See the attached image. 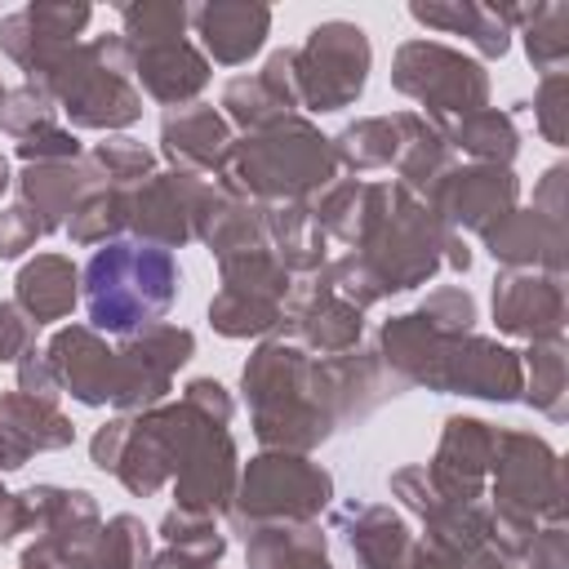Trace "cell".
I'll use <instances>...</instances> for the list:
<instances>
[{
    "label": "cell",
    "instance_id": "8992f818",
    "mask_svg": "<svg viewBox=\"0 0 569 569\" xmlns=\"http://www.w3.org/2000/svg\"><path fill=\"white\" fill-rule=\"evenodd\" d=\"M89 4H27L0 22V49L22 67L36 71L53 53L71 49V40L89 27Z\"/></svg>",
    "mask_w": 569,
    "mask_h": 569
},
{
    "label": "cell",
    "instance_id": "3957f363",
    "mask_svg": "<svg viewBox=\"0 0 569 569\" xmlns=\"http://www.w3.org/2000/svg\"><path fill=\"white\" fill-rule=\"evenodd\" d=\"M329 169H333V160L325 151V138L316 129H307L302 120H276L253 142H240L227 156V178L240 191H258V196L307 191V187L325 182Z\"/></svg>",
    "mask_w": 569,
    "mask_h": 569
},
{
    "label": "cell",
    "instance_id": "7a4b0ae2",
    "mask_svg": "<svg viewBox=\"0 0 569 569\" xmlns=\"http://www.w3.org/2000/svg\"><path fill=\"white\" fill-rule=\"evenodd\" d=\"M84 302L93 329L133 333L156 325L178 298V267L164 249L147 244H107L84 267Z\"/></svg>",
    "mask_w": 569,
    "mask_h": 569
},
{
    "label": "cell",
    "instance_id": "4dcf8cb0",
    "mask_svg": "<svg viewBox=\"0 0 569 569\" xmlns=\"http://www.w3.org/2000/svg\"><path fill=\"white\" fill-rule=\"evenodd\" d=\"M44 227H40V218L27 209V204H18V209H4L0 213V258H18L36 236H40Z\"/></svg>",
    "mask_w": 569,
    "mask_h": 569
},
{
    "label": "cell",
    "instance_id": "8d00e7d4",
    "mask_svg": "<svg viewBox=\"0 0 569 569\" xmlns=\"http://www.w3.org/2000/svg\"><path fill=\"white\" fill-rule=\"evenodd\" d=\"M0 98H4V84H0Z\"/></svg>",
    "mask_w": 569,
    "mask_h": 569
},
{
    "label": "cell",
    "instance_id": "603a6c76",
    "mask_svg": "<svg viewBox=\"0 0 569 569\" xmlns=\"http://www.w3.org/2000/svg\"><path fill=\"white\" fill-rule=\"evenodd\" d=\"M89 182H93L89 169H71V164H36V169H27V178H22V196L36 204V213H44L40 222H44V231H49V227H58V218L71 209V200H76Z\"/></svg>",
    "mask_w": 569,
    "mask_h": 569
},
{
    "label": "cell",
    "instance_id": "9c48e42d",
    "mask_svg": "<svg viewBox=\"0 0 569 569\" xmlns=\"http://www.w3.org/2000/svg\"><path fill=\"white\" fill-rule=\"evenodd\" d=\"M293 365H298V351H284V347H267V351H258V360H253V369H244V391H276V387H284V391H293L289 387V378H293ZM329 427H325V418H316L311 409H302L298 400H289L284 405V396H280V409L276 413H267V418H258V436L262 440H289V445H311V440H320Z\"/></svg>",
    "mask_w": 569,
    "mask_h": 569
},
{
    "label": "cell",
    "instance_id": "f1b7e54d",
    "mask_svg": "<svg viewBox=\"0 0 569 569\" xmlns=\"http://www.w3.org/2000/svg\"><path fill=\"white\" fill-rule=\"evenodd\" d=\"M93 169H102L107 178H142L151 169V151L133 138H116L93 151Z\"/></svg>",
    "mask_w": 569,
    "mask_h": 569
},
{
    "label": "cell",
    "instance_id": "9a60e30c",
    "mask_svg": "<svg viewBox=\"0 0 569 569\" xmlns=\"http://www.w3.org/2000/svg\"><path fill=\"white\" fill-rule=\"evenodd\" d=\"M71 440V422L53 413L44 400L4 396L0 400V467H22L31 449H62Z\"/></svg>",
    "mask_w": 569,
    "mask_h": 569
},
{
    "label": "cell",
    "instance_id": "ba28073f",
    "mask_svg": "<svg viewBox=\"0 0 569 569\" xmlns=\"http://www.w3.org/2000/svg\"><path fill=\"white\" fill-rule=\"evenodd\" d=\"M191 356L187 329H151L142 342L116 351V405H147L169 387V373Z\"/></svg>",
    "mask_w": 569,
    "mask_h": 569
},
{
    "label": "cell",
    "instance_id": "e0dca14e",
    "mask_svg": "<svg viewBox=\"0 0 569 569\" xmlns=\"http://www.w3.org/2000/svg\"><path fill=\"white\" fill-rule=\"evenodd\" d=\"M493 316L511 333H556L560 329V284L533 276H507L493 289Z\"/></svg>",
    "mask_w": 569,
    "mask_h": 569
},
{
    "label": "cell",
    "instance_id": "7402d4cb",
    "mask_svg": "<svg viewBox=\"0 0 569 569\" xmlns=\"http://www.w3.org/2000/svg\"><path fill=\"white\" fill-rule=\"evenodd\" d=\"M485 236L493 244V258H507V262L551 258L556 262L560 213H520V218H507V227H489Z\"/></svg>",
    "mask_w": 569,
    "mask_h": 569
},
{
    "label": "cell",
    "instance_id": "1f68e13d",
    "mask_svg": "<svg viewBox=\"0 0 569 569\" xmlns=\"http://www.w3.org/2000/svg\"><path fill=\"white\" fill-rule=\"evenodd\" d=\"M31 342V320L18 307H0V360H18Z\"/></svg>",
    "mask_w": 569,
    "mask_h": 569
},
{
    "label": "cell",
    "instance_id": "30bf717a",
    "mask_svg": "<svg viewBox=\"0 0 569 569\" xmlns=\"http://www.w3.org/2000/svg\"><path fill=\"white\" fill-rule=\"evenodd\" d=\"M49 365L53 378L71 387V396L84 405H102L116 396V351H107L89 329L58 333L49 347Z\"/></svg>",
    "mask_w": 569,
    "mask_h": 569
},
{
    "label": "cell",
    "instance_id": "4316f807",
    "mask_svg": "<svg viewBox=\"0 0 569 569\" xmlns=\"http://www.w3.org/2000/svg\"><path fill=\"white\" fill-rule=\"evenodd\" d=\"M525 44H529V62H538L556 76L569 58V9L565 4H538L529 18Z\"/></svg>",
    "mask_w": 569,
    "mask_h": 569
},
{
    "label": "cell",
    "instance_id": "8fae6325",
    "mask_svg": "<svg viewBox=\"0 0 569 569\" xmlns=\"http://www.w3.org/2000/svg\"><path fill=\"white\" fill-rule=\"evenodd\" d=\"M0 124L18 138V151L27 160H49V156H76V138L58 129L53 98L36 84H22L0 98Z\"/></svg>",
    "mask_w": 569,
    "mask_h": 569
},
{
    "label": "cell",
    "instance_id": "83f0119b",
    "mask_svg": "<svg viewBox=\"0 0 569 569\" xmlns=\"http://www.w3.org/2000/svg\"><path fill=\"white\" fill-rule=\"evenodd\" d=\"M453 142L467 147L471 156H485V160H511L516 156V129L507 116L498 111H471L462 116V124L453 129Z\"/></svg>",
    "mask_w": 569,
    "mask_h": 569
},
{
    "label": "cell",
    "instance_id": "ffe728a7",
    "mask_svg": "<svg viewBox=\"0 0 569 569\" xmlns=\"http://www.w3.org/2000/svg\"><path fill=\"white\" fill-rule=\"evenodd\" d=\"M409 13L422 22V27H440V31H453V36H467L480 53L489 58H502L507 53V36L511 27L502 22L498 9L489 4H409Z\"/></svg>",
    "mask_w": 569,
    "mask_h": 569
},
{
    "label": "cell",
    "instance_id": "e575fe53",
    "mask_svg": "<svg viewBox=\"0 0 569 569\" xmlns=\"http://www.w3.org/2000/svg\"><path fill=\"white\" fill-rule=\"evenodd\" d=\"M4 182H9V169H4V156H0V191H4Z\"/></svg>",
    "mask_w": 569,
    "mask_h": 569
},
{
    "label": "cell",
    "instance_id": "d4e9b609",
    "mask_svg": "<svg viewBox=\"0 0 569 569\" xmlns=\"http://www.w3.org/2000/svg\"><path fill=\"white\" fill-rule=\"evenodd\" d=\"M400 129H405V116L360 120V124L342 129V138H338V156H342L347 164H360V169H369V164H387L391 156H400V138H396Z\"/></svg>",
    "mask_w": 569,
    "mask_h": 569
},
{
    "label": "cell",
    "instance_id": "484cf974",
    "mask_svg": "<svg viewBox=\"0 0 569 569\" xmlns=\"http://www.w3.org/2000/svg\"><path fill=\"white\" fill-rule=\"evenodd\" d=\"M120 22L129 44H160V40H182L191 13L169 0H147V4H120Z\"/></svg>",
    "mask_w": 569,
    "mask_h": 569
},
{
    "label": "cell",
    "instance_id": "836d02e7",
    "mask_svg": "<svg viewBox=\"0 0 569 569\" xmlns=\"http://www.w3.org/2000/svg\"><path fill=\"white\" fill-rule=\"evenodd\" d=\"M18 525H22V507L0 489V542H9L18 533Z\"/></svg>",
    "mask_w": 569,
    "mask_h": 569
},
{
    "label": "cell",
    "instance_id": "2e32d148",
    "mask_svg": "<svg viewBox=\"0 0 569 569\" xmlns=\"http://www.w3.org/2000/svg\"><path fill=\"white\" fill-rule=\"evenodd\" d=\"M516 200V178L507 169H471V173H453L440 191V213H449L462 227H480L489 231V218L507 213V204Z\"/></svg>",
    "mask_w": 569,
    "mask_h": 569
},
{
    "label": "cell",
    "instance_id": "44dd1931",
    "mask_svg": "<svg viewBox=\"0 0 569 569\" xmlns=\"http://www.w3.org/2000/svg\"><path fill=\"white\" fill-rule=\"evenodd\" d=\"M293 320H298V329H302L316 347H325V351H338V347L356 342V333H360V311H356L342 293H333V289L298 298Z\"/></svg>",
    "mask_w": 569,
    "mask_h": 569
},
{
    "label": "cell",
    "instance_id": "5b68a950",
    "mask_svg": "<svg viewBox=\"0 0 569 569\" xmlns=\"http://www.w3.org/2000/svg\"><path fill=\"white\" fill-rule=\"evenodd\" d=\"M391 84L431 111H462V116L480 111L485 93H489V80L471 58H462L445 44H431V40L400 44Z\"/></svg>",
    "mask_w": 569,
    "mask_h": 569
},
{
    "label": "cell",
    "instance_id": "6da1fadb",
    "mask_svg": "<svg viewBox=\"0 0 569 569\" xmlns=\"http://www.w3.org/2000/svg\"><path fill=\"white\" fill-rule=\"evenodd\" d=\"M129 71H133V44L124 36H98L93 44H80V49L71 44L49 62H40L36 71H27L31 76L27 84L58 98L76 124L116 129L138 120L142 111V98L133 93Z\"/></svg>",
    "mask_w": 569,
    "mask_h": 569
},
{
    "label": "cell",
    "instance_id": "4fadbf2b",
    "mask_svg": "<svg viewBox=\"0 0 569 569\" xmlns=\"http://www.w3.org/2000/svg\"><path fill=\"white\" fill-rule=\"evenodd\" d=\"M133 71L142 89L160 102H187L204 89L209 62L187 40H160V44H133Z\"/></svg>",
    "mask_w": 569,
    "mask_h": 569
},
{
    "label": "cell",
    "instance_id": "5bb4252c",
    "mask_svg": "<svg viewBox=\"0 0 569 569\" xmlns=\"http://www.w3.org/2000/svg\"><path fill=\"white\" fill-rule=\"evenodd\" d=\"M196 204H200V187L187 173H169L147 191H138V200L129 204L133 209L129 222L160 244H182L191 236V218H200Z\"/></svg>",
    "mask_w": 569,
    "mask_h": 569
},
{
    "label": "cell",
    "instance_id": "d6986e66",
    "mask_svg": "<svg viewBox=\"0 0 569 569\" xmlns=\"http://www.w3.org/2000/svg\"><path fill=\"white\" fill-rule=\"evenodd\" d=\"M76 302V271L67 258H36L22 267L18 276V307L31 316V325H49L58 316H67Z\"/></svg>",
    "mask_w": 569,
    "mask_h": 569
},
{
    "label": "cell",
    "instance_id": "f546056e",
    "mask_svg": "<svg viewBox=\"0 0 569 569\" xmlns=\"http://www.w3.org/2000/svg\"><path fill=\"white\" fill-rule=\"evenodd\" d=\"M529 365H533V391H529V400H538L551 418H560V405H556V396L565 387V360H560V351L556 347L551 351H538Z\"/></svg>",
    "mask_w": 569,
    "mask_h": 569
},
{
    "label": "cell",
    "instance_id": "277c9868",
    "mask_svg": "<svg viewBox=\"0 0 569 569\" xmlns=\"http://www.w3.org/2000/svg\"><path fill=\"white\" fill-rule=\"evenodd\" d=\"M293 58V89L298 102L311 111H338L360 98L365 71H369V40L356 22H320L307 31L302 49H289Z\"/></svg>",
    "mask_w": 569,
    "mask_h": 569
},
{
    "label": "cell",
    "instance_id": "d6a6232c",
    "mask_svg": "<svg viewBox=\"0 0 569 569\" xmlns=\"http://www.w3.org/2000/svg\"><path fill=\"white\" fill-rule=\"evenodd\" d=\"M565 76L556 71V76H547V84H542V93H538V120H542V133L551 138V142H560L565 138V129L556 124V116H560V98H565Z\"/></svg>",
    "mask_w": 569,
    "mask_h": 569
},
{
    "label": "cell",
    "instance_id": "52a82bcc",
    "mask_svg": "<svg viewBox=\"0 0 569 569\" xmlns=\"http://www.w3.org/2000/svg\"><path fill=\"white\" fill-rule=\"evenodd\" d=\"M329 498V476L302 458H258L244 476V511L253 516H311Z\"/></svg>",
    "mask_w": 569,
    "mask_h": 569
},
{
    "label": "cell",
    "instance_id": "7c38bea8",
    "mask_svg": "<svg viewBox=\"0 0 569 569\" xmlns=\"http://www.w3.org/2000/svg\"><path fill=\"white\" fill-rule=\"evenodd\" d=\"M191 22H196L204 49L213 53V62L236 67L262 49V40L271 31V9L267 4H200V9H191Z\"/></svg>",
    "mask_w": 569,
    "mask_h": 569
},
{
    "label": "cell",
    "instance_id": "cb8c5ba5",
    "mask_svg": "<svg viewBox=\"0 0 569 569\" xmlns=\"http://www.w3.org/2000/svg\"><path fill=\"white\" fill-rule=\"evenodd\" d=\"M222 107H227L240 124L267 129V124L284 120V111H289L293 102H289V93L262 71V76H249V80H231L227 93H222Z\"/></svg>",
    "mask_w": 569,
    "mask_h": 569
},
{
    "label": "cell",
    "instance_id": "d590c367",
    "mask_svg": "<svg viewBox=\"0 0 569 569\" xmlns=\"http://www.w3.org/2000/svg\"><path fill=\"white\" fill-rule=\"evenodd\" d=\"M191 569H209V565H191Z\"/></svg>",
    "mask_w": 569,
    "mask_h": 569
},
{
    "label": "cell",
    "instance_id": "ac0fdd59",
    "mask_svg": "<svg viewBox=\"0 0 569 569\" xmlns=\"http://www.w3.org/2000/svg\"><path fill=\"white\" fill-rule=\"evenodd\" d=\"M160 138H164V151L178 164H191V169H209L213 160L227 156V124H222V116L213 107L169 111Z\"/></svg>",
    "mask_w": 569,
    "mask_h": 569
}]
</instances>
